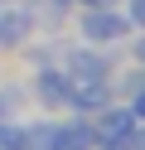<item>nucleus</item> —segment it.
Wrapping results in <instances>:
<instances>
[{
  "label": "nucleus",
  "mask_w": 145,
  "mask_h": 150,
  "mask_svg": "<svg viewBox=\"0 0 145 150\" xmlns=\"http://www.w3.org/2000/svg\"><path fill=\"white\" fill-rule=\"evenodd\" d=\"M126 24H131V20H121V15H106V10H92V15L82 20V34H87L92 44H116V39L126 34Z\"/></svg>",
  "instance_id": "f257e3e1"
},
{
  "label": "nucleus",
  "mask_w": 145,
  "mask_h": 150,
  "mask_svg": "<svg viewBox=\"0 0 145 150\" xmlns=\"http://www.w3.org/2000/svg\"><path fill=\"white\" fill-rule=\"evenodd\" d=\"M131 126H135V111H111L97 136H102L106 150H126V145H131Z\"/></svg>",
  "instance_id": "f03ea898"
},
{
  "label": "nucleus",
  "mask_w": 145,
  "mask_h": 150,
  "mask_svg": "<svg viewBox=\"0 0 145 150\" xmlns=\"http://www.w3.org/2000/svg\"><path fill=\"white\" fill-rule=\"evenodd\" d=\"M92 126H53V140L48 150H92Z\"/></svg>",
  "instance_id": "7ed1b4c3"
},
{
  "label": "nucleus",
  "mask_w": 145,
  "mask_h": 150,
  "mask_svg": "<svg viewBox=\"0 0 145 150\" xmlns=\"http://www.w3.org/2000/svg\"><path fill=\"white\" fill-rule=\"evenodd\" d=\"M29 29H34L29 10H5V15H0V44H19Z\"/></svg>",
  "instance_id": "20e7f679"
},
{
  "label": "nucleus",
  "mask_w": 145,
  "mask_h": 150,
  "mask_svg": "<svg viewBox=\"0 0 145 150\" xmlns=\"http://www.w3.org/2000/svg\"><path fill=\"white\" fill-rule=\"evenodd\" d=\"M73 78H77V82H87V78H106L102 53H97V49H77V53H73Z\"/></svg>",
  "instance_id": "39448f33"
},
{
  "label": "nucleus",
  "mask_w": 145,
  "mask_h": 150,
  "mask_svg": "<svg viewBox=\"0 0 145 150\" xmlns=\"http://www.w3.org/2000/svg\"><path fill=\"white\" fill-rule=\"evenodd\" d=\"M34 92H39V102H48V107H58V102H68V78H58V73H39V82H34Z\"/></svg>",
  "instance_id": "423d86ee"
},
{
  "label": "nucleus",
  "mask_w": 145,
  "mask_h": 150,
  "mask_svg": "<svg viewBox=\"0 0 145 150\" xmlns=\"http://www.w3.org/2000/svg\"><path fill=\"white\" fill-rule=\"evenodd\" d=\"M0 150H29V131H19V126H0Z\"/></svg>",
  "instance_id": "0eeeda50"
},
{
  "label": "nucleus",
  "mask_w": 145,
  "mask_h": 150,
  "mask_svg": "<svg viewBox=\"0 0 145 150\" xmlns=\"http://www.w3.org/2000/svg\"><path fill=\"white\" fill-rule=\"evenodd\" d=\"M131 24H145V0H131V15H126Z\"/></svg>",
  "instance_id": "6e6552de"
},
{
  "label": "nucleus",
  "mask_w": 145,
  "mask_h": 150,
  "mask_svg": "<svg viewBox=\"0 0 145 150\" xmlns=\"http://www.w3.org/2000/svg\"><path fill=\"white\" fill-rule=\"evenodd\" d=\"M131 111H135V116L145 121V92H140V97H135V107H131Z\"/></svg>",
  "instance_id": "1a4fd4ad"
},
{
  "label": "nucleus",
  "mask_w": 145,
  "mask_h": 150,
  "mask_svg": "<svg viewBox=\"0 0 145 150\" xmlns=\"http://www.w3.org/2000/svg\"><path fill=\"white\" fill-rule=\"evenodd\" d=\"M82 5H102V0H82Z\"/></svg>",
  "instance_id": "9d476101"
},
{
  "label": "nucleus",
  "mask_w": 145,
  "mask_h": 150,
  "mask_svg": "<svg viewBox=\"0 0 145 150\" xmlns=\"http://www.w3.org/2000/svg\"><path fill=\"white\" fill-rule=\"evenodd\" d=\"M140 63H145V44H140Z\"/></svg>",
  "instance_id": "9b49d317"
}]
</instances>
